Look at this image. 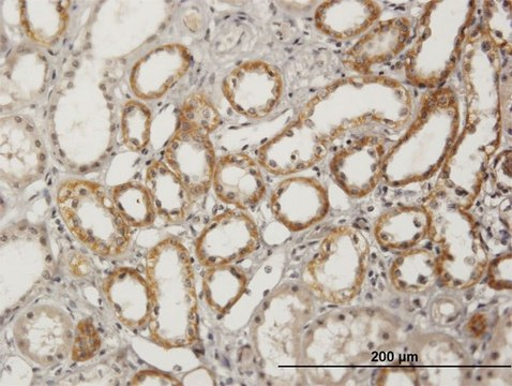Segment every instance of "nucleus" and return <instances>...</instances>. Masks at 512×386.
<instances>
[{"label": "nucleus", "instance_id": "obj_1", "mask_svg": "<svg viewBox=\"0 0 512 386\" xmlns=\"http://www.w3.org/2000/svg\"><path fill=\"white\" fill-rule=\"evenodd\" d=\"M408 101L402 85L374 76H355L321 89L273 139L259 148L258 162L276 176L294 175L318 165L346 132L368 124H393L394 108Z\"/></svg>", "mask_w": 512, "mask_h": 386}, {"label": "nucleus", "instance_id": "obj_2", "mask_svg": "<svg viewBox=\"0 0 512 386\" xmlns=\"http://www.w3.org/2000/svg\"><path fill=\"white\" fill-rule=\"evenodd\" d=\"M402 324L374 306L345 307L313 319L305 333L303 362L308 384L351 385L397 348Z\"/></svg>", "mask_w": 512, "mask_h": 386}, {"label": "nucleus", "instance_id": "obj_3", "mask_svg": "<svg viewBox=\"0 0 512 386\" xmlns=\"http://www.w3.org/2000/svg\"><path fill=\"white\" fill-rule=\"evenodd\" d=\"M316 301L297 282H285L271 292L250 324L256 367L267 385H308L303 343L314 319Z\"/></svg>", "mask_w": 512, "mask_h": 386}, {"label": "nucleus", "instance_id": "obj_4", "mask_svg": "<svg viewBox=\"0 0 512 386\" xmlns=\"http://www.w3.org/2000/svg\"><path fill=\"white\" fill-rule=\"evenodd\" d=\"M145 274L153 293L148 331L164 350L186 349L200 341V308L193 262L177 237H165L148 251Z\"/></svg>", "mask_w": 512, "mask_h": 386}, {"label": "nucleus", "instance_id": "obj_5", "mask_svg": "<svg viewBox=\"0 0 512 386\" xmlns=\"http://www.w3.org/2000/svg\"><path fill=\"white\" fill-rule=\"evenodd\" d=\"M460 111L449 88L428 96L416 122L387 153L383 180L404 187L430 180L438 173L459 137Z\"/></svg>", "mask_w": 512, "mask_h": 386}, {"label": "nucleus", "instance_id": "obj_6", "mask_svg": "<svg viewBox=\"0 0 512 386\" xmlns=\"http://www.w3.org/2000/svg\"><path fill=\"white\" fill-rule=\"evenodd\" d=\"M370 262L366 234L350 225L329 230L305 263L300 284L315 301L329 305L353 302L363 290Z\"/></svg>", "mask_w": 512, "mask_h": 386}, {"label": "nucleus", "instance_id": "obj_7", "mask_svg": "<svg viewBox=\"0 0 512 386\" xmlns=\"http://www.w3.org/2000/svg\"><path fill=\"white\" fill-rule=\"evenodd\" d=\"M56 204L71 234L94 254L117 258L130 247L132 228L104 186L71 178L58 186Z\"/></svg>", "mask_w": 512, "mask_h": 386}, {"label": "nucleus", "instance_id": "obj_8", "mask_svg": "<svg viewBox=\"0 0 512 386\" xmlns=\"http://www.w3.org/2000/svg\"><path fill=\"white\" fill-rule=\"evenodd\" d=\"M426 207L431 215L429 239L439 248L441 284L454 291L475 287L490 262L475 220L462 207L433 195Z\"/></svg>", "mask_w": 512, "mask_h": 386}, {"label": "nucleus", "instance_id": "obj_9", "mask_svg": "<svg viewBox=\"0 0 512 386\" xmlns=\"http://www.w3.org/2000/svg\"><path fill=\"white\" fill-rule=\"evenodd\" d=\"M0 254V301L4 318L49 286L55 260L47 233L26 221L3 230Z\"/></svg>", "mask_w": 512, "mask_h": 386}, {"label": "nucleus", "instance_id": "obj_10", "mask_svg": "<svg viewBox=\"0 0 512 386\" xmlns=\"http://www.w3.org/2000/svg\"><path fill=\"white\" fill-rule=\"evenodd\" d=\"M12 334L15 347L26 359L42 367H54L71 356L75 325L65 309L38 304L15 320Z\"/></svg>", "mask_w": 512, "mask_h": 386}, {"label": "nucleus", "instance_id": "obj_11", "mask_svg": "<svg viewBox=\"0 0 512 386\" xmlns=\"http://www.w3.org/2000/svg\"><path fill=\"white\" fill-rule=\"evenodd\" d=\"M0 174L13 190L36 183L47 170V150L32 118L25 115L2 117L0 128Z\"/></svg>", "mask_w": 512, "mask_h": 386}, {"label": "nucleus", "instance_id": "obj_12", "mask_svg": "<svg viewBox=\"0 0 512 386\" xmlns=\"http://www.w3.org/2000/svg\"><path fill=\"white\" fill-rule=\"evenodd\" d=\"M261 246V234L251 215L233 209L208 222L194 244L199 263L209 267L236 264Z\"/></svg>", "mask_w": 512, "mask_h": 386}, {"label": "nucleus", "instance_id": "obj_13", "mask_svg": "<svg viewBox=\"0 0 512 386\" xmlns=\"http://www.w3.org/2000/svg\"><path fill=\"white\" fill-rule=\"evenodd\" d=\"M281 71L264 61H249L235 67L222 82V93L232 109L249 120H263L282 100Z\"/></svg>", "mask_w": 512, "mask_h": 386}, {"label": "nucleus", "instance_id": "obj_14", "mask_svg": "<svg viewBox=\"0 0 512 386\" xmlns=\"http://www.w3.org/2000/svg\"><path fill=\"white\" fill-rule=\"evenodd\" d=\"M163 161L180 178L194 200L205 196L213 187L218 160L208 132L177 123L164 147Z\"/></svg>", "mask_w": 512, "mask_h": 386}, {"label": "nucleus", "instance_id": "obj_15", "mask_svg": "<svg viewBox=\"0 0 512 386\" xmlns=\"http://www.w3.org/2000/svg\"><path fill=\"white\" fill-rule=\"evenodd\" d=\"M386 145L378 136H365L346 144L329 162L337 185L351 198L372 193L383 180Z\"/></svg>", "mask_w": 512, "mask_h": 386}, {"label": "nucleus", "instance_id": "obj_16", "mask_svg": "<svg viewBox=\"0 0 512 386\" xmlns=\"http://www.w3.org/2000/svg\"><path fill=\"white\" fill-rule=\"evenodd\" d=\"M409 355L418 371L420 385H462L470 378L469 355L449 335H417L410 340Z\"/></svg>", "mask_w": 512, "mask_h": 386}, {"label": "nucleus", "instance_id": "obj_17", "mask_svg": "<svg viewBox=\"0 0 512 386\" xmlns=\"http://www.w3.org/2000/svg\"><path fill=\"white\" fill-rule=\"evenodd\" d=\"M329 209L328 191L313 177L285 178L271 192L270 211L291 232H303L318 225Z\"/></svg>", "mask_w": 512, "mask_h": 386}, {"label": "nucleus", "instance_id": "obj_18", "mask_svg": "<svg viewBox=\"0 0 512 386\" xmlns=\"http://www.w3.org/2000/svg\"><path fill=\"white\" fill-rule=\"evenodd\" d=\"M191 64V53L184 44H163L133 66L130 74L132 91L143 100L160 99L186 76Z\"/></svg>", "mask_w": 512, "mask_h": 386}, {"label": "nucleus", "instance_id": "obj_19", "mask_svg": "<svg viewBox=\"0 0 512 386\" xmlns=\"http://www.w3.org/2000/svg\"><path fill=\"white\" fill-rule=\"evenodd\" d=\"M102 290L120 324L132 332L148 329L154 302L146 277L131 267H119L104 279Z\"/></svg>", "mask_w": 512, "mask_h": 386}, {"label": "nucleus", "instance_id": "obj_20", "mask_svg": "<svg viewBox=\"0 0 512 386\" xmlns=\"http://www.w3.org/2000/svg\"><path fill=\"white\" fill-rule=\"evenodd\" d=\"M261 168L258 161L245 153L221 157L213 180L216 197L224 204L243 211L259 204L267 192Z\"/></svg>", "mask_w": 512, "mask_h": 386}, {"label": "nucleus", "instance_id": "obj_21", "mask_svg": "<svg viewBox=\"0 0 512 386\" xmlns=\"http://www.w3.org/2000/svg\"><path fill=\"white\" fill-rule=\"evenodd\" d=\"M411 36L408 18H395L379 22L345 53L346 68L369 76L373 67L384 64L400 54Z\"/></svg>", "mask_w": 512, "mask_h": 386}, {"label": "nucleus", "instance_id": "obj_22", "mask_svg": "<svg viewBox=\"0 0 512 386\" xmlns=\"http://www.w3.org/2000/svg\"><path fill=\"white\" fill-rule=\"evenodd\" d=\"M381 14L382 9L378 3L367 0H333L316 9L314 22L315 27L326 36L349 40L367 32L378 22Z\"/></svg>", "mask_w": 512, "mask_h": 386}, {"label": "nucleus", "instance_id": "obj_23", "mask_svg": "<svg viewBox=\"0 0 512 386\" xmlns=\"http://www.w3.org/2000/svg\"><path fill=\"white\" fill-rule=\"evenodd\" d=\"M431 215L426 206H400L384 212L374 225L376 242L388 250H409L429 237Z\"/></svg>", "mask_w": 512, "mask_h": 386}, {"label": "nucleus", "instance_id": "obj_24", "mask_svg": "<svg viewBox=\"0 0 512 386\" xmlns=\"http://www.w3.org/2000/svg\"><path fill=\"white\" fill-rule=\"evenodd\" d=\"M145 186L159 218L172 225L187 218L194 199L167 163L163 160L150 163L145 174Z\"/></svg>", "mask_w": 512, "mask_h": 386}, {"label": "nucleus", "instance_id": "obj_25", "mask_svg": "<svg viewBox=\"0 0 512 386\" xmlns=\"http://www.w3.org/2000/svg\"><path fill=\"white\" fill-rule=\"evenodd\" d=\"M389 279L400 293L428 292L440 281L438 255L428 248L401 251L390 266Z\"/></svg>", "mask_w": 512, "mask_h": 386}, {"label": "nucleus", "instance_id": "obj_26", "mask_svg": "<svg viewBox=\"0 0 512 386\" xmlns=\"http://www.w3.org/2000/svg\"><path fill=\"white\" fill-rule=\"evenodd\" d=\"M20 20L26 36L41 47H52L69 23L67 2H22Z\"/></svg>", "mask_w": 512, "mask_h": 386}, {"label": "nucleus", "instance_id": "obj_27", "mask_svg": "<svg viewBox=\"0 0 512 386\" xmlns=\"http://www.w3.org/2000/svg\"><path fill=\"white\" fill-rule=\"evenodd\" d=\"M247 273L235 264L209 267L203 277L205 302L218 317L228 315L247 292Z\"/></svg>", "mask_w": 512, "mask_h": 386}, {"label": "nucleus", "instance_id": "obj_28", "mask_svg": "<svg viewBox=\"0 0 512 386\" xmlns=\"http://www.w3.org/2000/svg\"><path fill=\"white\" fill-rule=\"evenodd\" d=\"M120 215L131 228L143 229L155 224L158 217L147 187L139 182H126L111 190Z\"/></svg>", "mask_w": 512, "mask_h": 386}, {"label": "nucleus", "instance_id": "obj_29", "mask_svg": "<svg viewBox=\"0 0 512 386\" xmlns=\"http://www.w3.org/2000/svg\"><path fill=\"white\" fill-rule=\"evenodd\" d=\"M152 111L139 100L125 103L122 112V137L131 152L141 153L146 150L152 137Z\"/></svg>", "mask_w": 512, "mask_h": 386}, {"label": "nucleus", "instance_id": "obj_30", "mask_svg": "<svg viewBox=\"0 0 512 386\" xmlns=\"http://www.w3.org/2000/svg\"><path fill=\"white\" fill-rule=\"evenodd\" d=\"M177 123L197 127L212 135L221 126L222 118L212 101L195 93L188 96L179 109Z\"/></svg>", "mask_w": 512, "mask_h": 386}, {"label": "nucleus", "instance_id": "obj_31", "mask_svg": "<svg viewBox=\"0 0 512 386\" xmlns=\"http://www.w3.org/2000/svg\"><path fill=\"white\" fill-rule=\"evenodd\" d=\"M101 341L92 323L82 321L75 328L72 359L74 361H87L98 352Z\"/></svg>", "mask_w": 512, "mask_h": 386}, {"label": "nucleus", "instance_id": "obj_32", "mask_svg": "<svg viewBox=\"0 0 512 386\" xmlns=\"http://www.w3.org/2000/svg\"><path fill=\"white\" fill-rule=\"evenodd\" d=\"M373 382L378 386L420 385L418 371L413 366L382 367L375 371Z\"/></svg>", "mask_w": 512, "mask_h": 386}, {"label": "nucleus", "instance_id": "obj_33", "mask_svg": "<svg viewBox=\"0 0 512 386\" xmlns=\"http://www.w3.org/2000/svg\"><path fill=\"white\" fill-rule=\"evenodd\" d=\"M512 257L508 254L489 262L486 275L488 285L496 291H510L512 288Z\"/></svg>", "mask_w": 512, "mask_h": 386}, {"label": "nucleus", "instance_id": "obj_34", "mask_svg": "<svg viewBox=\"0 0 512 386\" xmlns=\"http://www.w3.org/2000/svg\"><path fill=\"white\" fill-rule=\"evenodd\" d=\"M463 303L453 295H441L431 306V317L436 324L448 326L462 314Z\"/></svg>", "mask_w": 512, "mask_h": 386}, {"label": "nucleus", "instance_id": "obj_35", "mask_svg": "<svg viewBox=\"0 0 512 386\" xmlns=\"http://www.w3.org/2000/svg\"><path fill=\"white\" fill-rule=\"evenodd\" d=\"M130 386H179L183 385L182 381H179L176 377L171 374L164 373V371L158 369H143L135 374L128 383Z\"/></svg>", "mask_w": 512, "mask_h": 386}, {"label": "nucleus", "instance_id": "obj_36", "mask_svg": "<svg viewBox=\"0 0 512 386\" xmlns=\"http://www.w3.org/2000/svg\"><path fill=\"white\" fill-rule=\"evenodd\" d=\"M487 328V317L483 314L475 315L469 323L470 336L480 337Z\"/></svg>", "mask_w": 512, "mask_h": 386}]
</instances>
